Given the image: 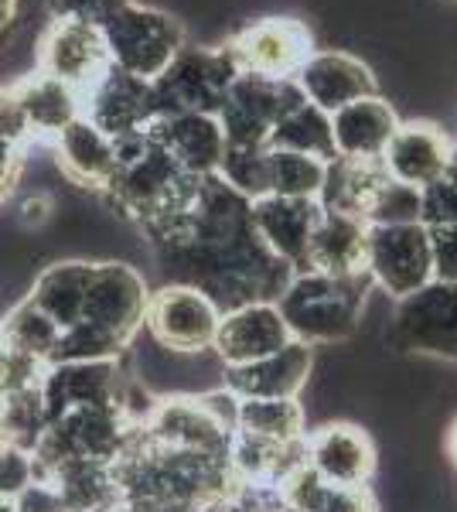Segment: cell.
Wrapping results in <instances>:
<instances>
[{"label": "cell", "mask_w": 457, "mask_h": 512, "mask_svg": "<svg viewBox=\"0 0 457 512\" xmlns=\"http://www.w3.org/2000/svg\"><path fill=\"white\" fill-rule=\"evenodd\" d=\"M140 427H130L120 407H76L48 420L38 448L31 451L35 482L62 461H103L113 465Z\"/></svg>", "instance_id": "obj_5"}, {"label": "cell", "mask_w": 457, "mask_h": 512, "mask_svg": "<svg viewBox=\"0 0 457 512\" xmlns=\"http://www.w3.org/2000/svg\"><path fill=\"white\" fill-rule=\"evenodd\" d=\"M7 448V434H4V424H0V451Z\"/></svg>", "instance_id": "obj_50"}, {"label": "cell", "mask_w": 457, "mask_h": 512, "mask_svg": "<svg viewBox=\"0 0 457 512\" xmlns=\"http://www.w3.org/2000/svg\"><path fill=\"white\" fill-rule=\"evenodd\" d=\"M147 297H151L147 280L130 263H93L79 325L62 335L52 355V366L120 359V352L144 328Z\"/></svg>", "instance_id": "obj_2"}, {"label": "cell", "mask_w": 457, "mask_h": 512, "mask_svg": "<svg viewBox=\"0 0 457 512\" xmlns=\"http://www.w3.org/2000/svg\"><path fill=\"white\" fill-rule=\"evenodd\" d=\"M382 181H386V171H382L379 161L335 158L328 161V171H324V188L318 202L324 212H345V216L365 219V209L376 198Z\"/></svg>", "instance_id": "obj_31"}, {"label": "cell", "mask_w": 457, "mask_h": 512, "mask_svg": "<svg viewBox=\"0 0 457 512\" xmlns=\"http://www.w3.org/2000/svg\"><path fill=\"white\" fill-rule=\"evenodd\" d=\"M454 137L434 120H400L396 134L389 137L382 151V171L389 181H400L406 188L423 192L427 185L451 168Z\"/></svg>", "instance_id": "obj_18"}, {"label": "cell", "mask_w": 457, "mask_h": 512, "mask_svg": "<svg viewBox=\"0 0 457 512\" xmlns=\"http://www.w3.org/2000/svg\"><path fill=\"white\" fill-rule=\"evenodd\" d=\"M451 164L457 168V137H454V151H451Z\"/></svg>", "instance_id": "obj_52"}, {"label": "cell", "mask_w": 457, "mask_h": 512, "mask_svg": "<svg viewBox=\"0 0 457 512\" xmlns=\"http://www.w3.org/2000/svg\"><path fill=\"white\" fill-rule=\"evenodd\" d=\"M389 345L406 355H430L457 366V287L430 280L396 301Z\"/></svg>", "instance_id": "obj_8"}, {"label": "cell", "mask_w": 457, "mask_h": 512, "mask_svg": "<svg viewBox=\"0 0 457 512\" xmlns=\"http://www.w3.org/2000/svg\"><path fill=\"white\" fill-rule=\"evenodd\" d=\"M0 342L14 352L31 355V359H38L41 366L48 369L58 342H62V332H58V325L38 308V304H31L28 297H24L21 304H14V308L0 318Z\"/></svg>", "instance_id": "obj_34"}, {"label": "cell", "mask_w": 457, "mask_h": 512, "mask_svg": "<svg viewBox=\"0 0 457 512\" xmlns=\"http://www.w3.org/2000/svg\"><path fill=\"white\" fill-rule=\"evenodd\" d=\"M0 424H4L11 448H21L28 454L35 451L41 434L48 431V410L45 400H41V386L0 396Z\"/></svg>", "instance_id": "obj_36"}, {"label": "cell", "mask_w": 457, "mask_h": 512, "mask_svg": "<svg viewBox=\"0 0 457 512\" xmlns=\"http://www.w3.org/2000/svg\"><path fill=\"white\" fill-rule=\"evenodd\" d=\"M89 267H93V263H86V260L52 263V267L35 280V287H31V294H28V301L38 304V308L55 321L62 335L79 325L82 304H86V287H89Z\"/></svg>", "instance_id": "obj_30"}, {"label": "cell", "mask_w": 457, "mask_h": 512, "mask_svg": "<svg viewBox=\"0 0 457 512\" xmlns=\"http://www.w3.org/2000/svg\"><path fill=\"white\" fill-rule=\"evenodd\" d=\"M31 482H35L31 454L7 444V448L0 451V499H18Z\"/></svg>", "instance_id": "obj_42"}, {"label": "cell", "mask_w": 457, "mask_h": 512, "mask_svg": "<svg viewBox=\"0 0 457 512\" xmlns=\"http://www.w3.org/2000/svg\"><path fill=\"white\" fill-rule=\"evenodd\" d=\"M430 267L434 280L457 287V226L430 229Z\"/></svg>", "instance_id": "obj_43"}, {"label": "cell", "mask_w": 457, "mask_h": 512, "mask_svg": "<svg viewBox=\"0 0 457 512\" xmlns=\"http://www.w3.org/2000/svg\"><path fill=\"white\" fill-rule=\"evenodd\" d=\"M222 311L202 291L188 284H164L151 291L144 311V328L168 352H205L212 349Z\"/></svg>", "instance_id": "obj_12"}, {"label": "cell", "mask_w": 457, "mask_h": 512, "mask_svg": "<svg viewBox=\"0 0 457 512\" xmlns=\"http://www.w3.org/2000/svg\"><path fill=\"white\" fill-rule=\"evenodd\" d=\"M140 229L171 274V284L202 291L222 315L277 301L294 277V270L256 236L249 202L219 175L202 178L181 209Z\"/></svg>", "instance_id": "obj_1"}, {"label": "cell", "mask_w": 457, "mask_h": 512, "mask_svg": "<svg viewBox=\"0 0 457 512\" xmlns=\"http://www.w3.org/2000/svg\"><path fill=\"white\" fill-rule=\"evenodd\" d=\"M134 0H48V14L55 21H82L103 28L116 11H123Z\"/></svg>", "instance_id": "obj_41"}, {"label": "cell", "mask_w": 457, "mask_h": 512, "mask_svg": "<svg viewBox=\"0 0 457 512\" xmlns=\"http://www.w3.org/2000/svg\"><path fill=\"white\" fill-rule=\"evenodd\" d=\"M144 437L157 448L171 451H195L212 454V458H229L232 431L222 420L212 417L202 396H171V400H157L147 424L140 427Z\"/></svg>", "instance_id": "obj_16"}, {"label": "cell", "mask_w": 457, "mask_h": 512, "mask_svg": "<svg viewBox=\"0 0 457 512\" xmlns=\"http://www.w3.org/2000/svg\"><path fill=\"white\" fill-rule=\"evenodd\" d=\"M0 512H18L14 509V499H0Z\"/></svg>", "instance_id": "obj_48"}, {"label": "cell", "mask_w": 457, "mask_h": 512, "mask_svg": "<svg viewBox=\"0 0 457 512\" xmlns=\"http://www.w3.org/2000/svg\"><path fill=\"white\" fill-rule=\"evenodd\" d=\"M314 349L304 342H290L267 359L246 362V366L222 369V390L236 400H297L311 379Z\"/></svg>", "instance_id": "obj_19"}, {"label": "cell", "mask_w": 457, "mask_h": 512, "mask_svg": "<svg viewBox=\"0 0 457 512\" xmlns=\"http://www.w3.org/2000/svg\"><path fill=\"white\" fill-rule=\"evenodd\" d=\"M38 482L52 485L65 512H113L120 506L116 472L103 461H62Z\"/></svg>", "instance_id": "obj_29"}, {"label": "cell", "mask_w": 457, "mask_h": 512, "mask_svg": "<svg viewBox=\"0 0 457 512\" xmlns=\"http://www.w3.org/2000/svg\"><path fill=\"white\" fill-rule=\"evenodd\" d=\"M447 451H451V458H454V465H457V424L451 427V437H447Z\"/></svg>", "instance_id": "obj_47"}, {"label": "cell", "mask_w": 457, "mask_h": 512, "mask_svg": "<svg viewBox=\"0 0 457 512\" xmlns=\"http://www.w3.org/2000/svg\"><path fill=\"white\" fill-rule=\"evenodd\" d=\"M236 431L270 441H301L307 434V410L301 400H239Z\"/></svg>", "instance_id": "obj_35"}, {"label": "cell", "mask_w": 457, "mask_h": 512, "mask_svg": "<svg viewBox=\"0 0 457 512\" xmlns=\"http://www.w3.org/2000/svg\"><path fill=\"white\" fill-rule=\"evenodd\" d=\"M239 72H256L270 79H294L307 55L314 52V35L301 18L270 14L249 21L226 41Z\"/></svg>", "instance_id": "obj_11"}, {"label": "cell", "mask_w": 457, "mask_h": 512, "mask_svg": "<svg viewBox=\"0 0 457 512\" xmlns=\"http://www.w3.org/2000/svg\"><path fill=\"white\" fill-rule=\"evenodd\" d=\"M113 147L116 171L106 181L103 195L110 198L120 216L134 219L137 226H147V222L181 209L202 181L185 175L151 134L113 140Z\"/></svg>", "instance_id": "obj_3"}, {"label": "cell", "mask_w": 457, "mask_h": 512, "mask_svg": "<svg viewBox=\"0 0 457 512\" xmlns=\"http://www.w3.org/2000/svg\"><path fill=\"white\" fill-rule=\"evenodd\" d=\"M14 509L18 512H65L62 499H58L52 485H45V482H31L28 489L14 499Z\"/></svg>", "instance_id": "obj_45"}, {"label": "cell", "mask_w": 457, "mask_h": 512, "mask_svg": "<svg viewBox=\"0 0 457 512\" xmlns=\"http://www.w3.org/2000/svg\"><path fill=\"white\" fill-rule=\"evenodd\" d=\"M304 468V437L301 441H270L232 431L229 441V472L236 482L256 485V489H277L294 472Z\"/></svg>", "instance_id": "obj_25"}, {"label": "cell", "mask_w": 457, "mask_h": 512, "mask_svg": "<svg viewBox=\"0 0 457 512\" xmlns=\"http://www.w3.org/2000/svg\"><path fill=\"white\" fill-rule=\"evenodd\" d=\"M290 342L294 335H290L277 301H260L222 315L212 352L222 359V366H246V362L280 352Z\"/></svg>", "instance_id": "obj_22"}, {"label": "cell", "mask_w": 457, "mask_h": 512, "mask_svg": "<svg viewBox=\"0 0 457 512\" xmlns=\"http://www.w3.org/2000/svg\"><path fill=\"white\" fill-rule=\"evenodd\" d=\"M403 222H420V192L386 178L365 209V226H403Z\"/></svg>", "instance_id": "obj_39"}, {"label": "cell", "mask_w": 457, "mask_h": 512, "mask_svg": "<svg viewBox=\"0 0 457 512\" xmlns=\"http://www.w3.org/2000/svg\"><path fill=\"white\" fill-rule=\"evenodd\" d=\"M372 294L369 274L331 277L318 270H297L277 297L294 342L304 345H335L359 332L365 301Z\"/></svg>", "instance_id": "obj_4"}, {"label": "cell", "mask_w": 457, "mask_h": 512, "mask_svg": "<svg viewBox=\"0 0 457 512\" xmlns=\"http://www.w3.org/2000/svg\"><path fill=\"white\" fill-rule=\"evenodd\" d=\"M400 127V113L386 96H365L331 113V140L335 158L348 161H379L389 137Z\"/></svg>", "instance_id": "obj_24"}, {"label": "cell", "mask_w": 457, "mask_h": 512, "mask_svg": "<svg viewBox=\"0 0 457 512\" xmlns=\"http://www.w3.org/2000/svg\"><path fill=\"white\" fill-rule=\"evenodd\" d=\"M365 239H369L365 219L345 216V212H321V222L307 246L304 270L331 277L365 274Z\"/></svg>", "instance_id": "obj_26"}, {"label": "cell", "mask_w": 457, "mask_h": 512, "mask_svg": "<svg viewBox=\"0 0 457 512\" xmlns=\"http://www.w3.org/2000/svg\"><path fill=\"white\" fill-rule=\"evenodd\" d=\"M113 512H137V509L134 506H123V502H120V506H116Z\"/></svg>", "instance_id": "obj_51"}, {"label": "cell", "mask_w": 457, "mask_h": 512, "mask_svg": "<svg viewBox=\"0 0 457 512\" xmlns=\"http://www.w3.org/2000/svg\"><path fill=\"white\" fill-rule=\"evenodd\" d=\"M110 52H106L103 31L82 21H55L45 28L38 41V72L52 76L76 93L86 96L96 86L99 76L110 69Z\"/></svg>", "instance_id": "obj_13"}, {"label": "cell", "mask_w": 457, "mask_h": 512, "mask_svg": "<svg viewBox=\"0 0 457 512\" xmlns=\"http://www.w3.org/2000/svg\"><path fill=\"white\" fill-rule=\"evenodd\" d=\"M14 11H18V0H0V35H4L7 24L14 21Z\"/></svg>", "instance_id": "obj_46"}, {"label": "cell", "mask_w": 457, "mask_h": 512, "mask_svg": "<svg viewBox=\"0 0 457 512\" xmlns=\"http://www.w3.org/2000/svg\"><path fill=\"white\" fill-rule=\"evenodd\" d=\"M324 171H328V161L294 151H270V195L314 198L318 202L324 188Z\"/></svg>", "instance_id": "obj_37"}, {"label": "cell", "mask_w": 457, "mask_h": 512, "mask_svg": "<svg viewBox=\"0 0 457 512\" xmlns=\"http://www.w3.org/2000/svg\"><path fill=\"white\" fill-rule=\"evenodd\" d=\"M321 202L314 198H284V195H263L249 202V216H253L256 236L263 246L284 260L290 270H304L307 246L321 222Z\"/></svg>", "instance_id": "obj_21"}, {"label": "cell", "mask_w": 457, "mask_h": 512, "mask_svg": "<svg viewBox=\"0 0 457 512\" xmlns=\"http://www.w3.org/2000/svg\"><path fill=\"white\" fill-rule=\"evenodd\" d=\"M11 93L18 99L31 137H58L69 123L82 117V93L41 72L14 82Z\"/></svg>", "instance_id": "obj_28"}, {"label": "cell", "mask_w": 457, "mask_h": 512, "mask_svg": "<svg viewBox=\"0 0 457 512\" xmlns=\"http://www.w3.org/2000/svg\"><path fill=\"white\" fill-rule=\"evenodd\" d=\"M55 161L65 178H72L82 188L103 192L116 171V147L103 130L79 117L55 137Z\"/></svg>", "instance_id": "obj_27"}, {"label": "cell", "mask_w": 457, "mask_h": 512, "mask_svg": "<svg viewBox=\"0 0 457 512\" xmlns=\"http://www.w3.org/2000/svg\"><path fill=\"white\" fill-rule=\"evenodd\" d=\"M123 369L116 359L99 362H58L41 376V400L48 420L76 407H120Z\"/></svg>", "instance_id": "obj_20"}, {"label": "cell", "mask_w": 457, "mask_h": 512, "mask_svg": "<svg viewBox=\"0 0 457 512\" xmlns=\"http://www.w3.org/2000/svg\"><path fill=\"white\" fill-rule=\"evenodd\" d=\"M24 147L21 140H14L11 134L4 130V123H0V198L14 188V181L21 175V164H24Z\"/></svg>", "instance_id": "obj_44"}, {"label": "cell", "mask_w": 457, "mask_h": 512, "mask_svg": "<svg viewBox=\"0 0 457 512\" xmlns=\"http://www.w3.org/2000/svg\"><path fill=\"white\" fill-rule=\"evenodd\" d=\"M236 76L239 69L226 45H185L168 69L151 82L157 117H174V113L215 117Z\"/></svg>", "instance_id": "obj_6"}, {"label": "cell", "mask_w": 457, "mask_h": 512, "mask_svg": "<svg viewBox=\"0 0 457 512\" xmlns=\"http://www.w3.org/2000/svg\"><path fill=\"white\" fill-rule=\"evenodd\" d=\"M420 222L427 229L457 226V168L454 164L434 181V185H427L420 192Z\"/></svg>", "instance_id": "obj_40"}, {"label": "cell", "mask_w": 457, "mask_h": 512, "mask_svg": "<svg viewBox=\"0 0 457 512\" xmlns=\"http://www.w3.org/2000/svg\"><path fill=\"white\" fill-rule=\"evenodd\" d=\"M365 274L372 287L389 294L393 301L420 291L434 280L430 267V229L423 222L403 226H369L365 239Z\"/></svg>", "instance_id": "obj_10"}, {"label": "cell", "mask_w": 457, "mask_h": 512, "mask_svg": "<svg viewBox=\"0 0 457 512\" xmlns=\"http://www.w3.org/2000/svg\"><path fill=\"white\" fill-rule=\"evenodd\" d=\"M82 117L96 130H103L110 140L147 134L157 120L154 86L147 79H137L110 65L96 86L82 96Z\"/></svg>", "instance_id": "obj_14"}, {"label": "cell", "mask_w": 457, "mask_h": 512, "mask_svg": "<svg viewBox=\"0 0 457 512\" xmlns=\"http://www.w3.org/2000/svg\"><path fill=\"white\" fill-rule=\"evenodd\" d=\"M99 31H103L106 52L116 69L147 82L161 76L174 55L188 45L181 21H174L168 11L137 4V0L116 11Z\"/></svg>", "instance_id": "obj_7"}, {"label": "cell", "mask_w": 457, "mask_h": 512, "mask_svg": "<svg viewBox=\"0 0 457 512\" xmlns=\"http://www.w3.org/2000/svg\"><path fill=\"white\" fill-rule=\"evenodd\" d=\"M304 103V93L294 79H270L256 72H239L226 89V99L219 106V123L229 144L267 147L273 127L287 110Z\"/></svg>", "instance_id": "obj_9"}, {"label": "cell", "mask_w": 457, "mask_h": 512, "mask_svg": "<svg viewBox=\"0 0 457 512\" xmlns=\"http://www.w3.org/2000/svg\"><path fill=\"white\" fill-rule=\"evenodd\" d=\"M294 82L307 103L324 113H335L355 99L379 93L376 69L362 55H352L345 48H314L297 69Z\"/></svg>", "instance_id": "obj_17"}, {"label": "cell", "mask_w": 457, "mask_h": 512, "mask_svg": "<svg viewBox=\"0 0 457 512\" xmlns=\"http://www.w3.org/2000/svg\"><path fill=\"white\" fill-rule=\"evenodd\" d=\"M273 512H297V509H294V506H287V502H284V499H280V506H277V509H273Z\"/></svg>", "instance_id": "obj_49"}, {"label": "cell", "mask_w": 457, "mask_h": 512, "mask_svg": "<svg viewBox=\"0 0 457 512\" xmlns=\"http://www.w3.org/2000/svg\"><path fill=\"white\" fill-rule=\"evenodd\" d=\"M280 499L297 512H379L369 489H342L321 482L311 468H301L280 485Z\"/></svg>", "instance_id": "obj_33"}, {"label": "cell", "mask_w": 457, "mask_h": 512, "mask_svg": "<svg viewBox=\"0 0 457 512\" xmlns=\"http://www.w3.org/2000/svg\"><path fill=\"white\" fill-rule=\"evenodd\" d=\"M304 465L321 482L342 485V489H369L376 475V444L355 424L331 420L318 431L304 434Z\"/></svg>", "instance_id": "obj_15"}, {"label": "cell", "mask_w": 457, "mask_h": 512, "mask_svg": "<svg viewBox=\"0 0 457 512\" xmlns=\"http://www.w3.org/2000/svg\"><path fill=\"white\" fill-rule=\"evenodd\" d=\"M171 161L191 178L219 175V164L226 158L229 140L222 134L219 117L209 113H174V117H157L147 130Z\"/></svg>", "instance_id": "obj_23"}, {"label": "cell", "mask_w": 457, "mask_h": 512, "mask_svg": "<svg viewBox=\"0 0 457 512\" xmlns=\"http://www.w3.org/2000/svg\"><path fill=\"white\" fill-rule=\"evenodd\" d=\"M270 151H294L318 161H335V140H331V113L318 110L304 99L287 110L267 140Z\"/></svg>", "instance_id": "obj_32"}, {"label": "cell", "mask_w": 457, "mask_h": 512, "mask_svg": "<svg viewBox=\"0 0 457 512\" xmlns=\"http://www.w3.org/2000/svg\"><path fill=\"white\" fill-rule=\"evenodd\" d=\"M219 178L246 202L270 195V147L229 144L226 158L219 164Z\"/></svg>", "instance_id": "obj_38"}]
</instances>
